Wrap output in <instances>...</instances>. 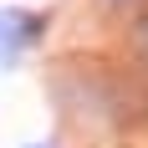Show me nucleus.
Returning a JSON list of instances; mask_svg holds the SVG:
<instances>
[{
  "label": "nucleus",
  "instance_id": "nucleus-1",
  "mask_svg": "<svg viewBox=\"0 0 148 148\" xmlns=\"http://www.w3.org/2000/svg\"><path fill=\"white\" fill-rule=\"evenodd\" d=\"M41 36H46V15L41 10H0V72L21 66V56Z\"/></svg>",
  "mask_w": 148,
  "mask_h": 148
},
{
  "label": "nucleus",
  "instance_id": "nucleus-2",
  "mask_svg": "<svg viewBox=\"0 0 148 148\" xmlns=\"http://www.w3.org/2000/svg\"><path fill=\"white\" fill-rule=\"evenodd\" d=\"M26 148H51V143H26Z\"/></svg>",
  "mask_w": 148,
  "mask_h": 148
}]
</instances>
